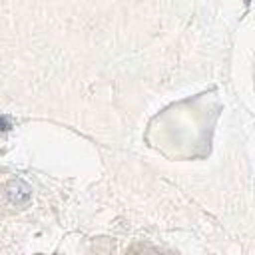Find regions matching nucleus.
<instances>
[{
    "label": "nucleus",
    "mask_w": 255,
    "mask_h": 255,
    "mask_svg": "<svg viewBox=\"0 0 255 255\" xmlns=\"http://www.w3.org/2000/svg\"><path fill=\"white\" fill-rule=\"evenodd\" d=\"M12 128V122L6 118V116H0V131H6Z\"/></svg>",
    "instance_id": "f03ea898"
},
{
    "label": "nucleus",
    "mask_w": 255,
    "mask_h": 255,
    "mask_svg": "<svg viewBox=\"0 0 255 255\" xmlns=\"http://www.w3.org/2000/svg\"><path fill=\"white\" fill-rule=\"evenodd\" d=\"M32 195V189L28 183H24L22 179H12L8 183V199L16 205H24Z\"/></svg>",
    "instance_id": "f257e3e1"
}]
</instances>
